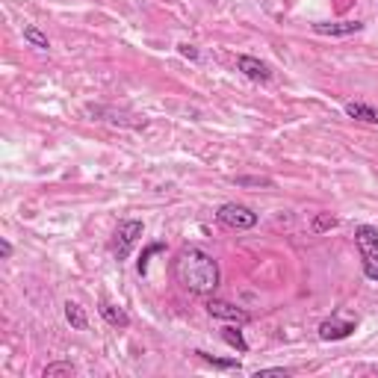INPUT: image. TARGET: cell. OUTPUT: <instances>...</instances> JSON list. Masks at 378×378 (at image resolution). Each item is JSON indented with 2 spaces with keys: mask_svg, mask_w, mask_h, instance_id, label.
Here are the masks:
<instances>
[{
  "mask_svg": "<svg viewBox=\"0 0 378 378\" xmlns=\"http://www.w3.org/2000/svg\"><path fill=\"white\" fill-rule=\"evenodd\" d=\"M172 278L181 290L210 298L219 281H222V272H219V263L213 254H207L204 248H195V245H184L172 260Z\"/></svg>",
  "mask_w": 378,
  "mask_h": 378,
  "instance_id": "6da1fadb",
  "label": "cell"
},
{
  "mask_svg": "<svg viewBox=\"0 0 378 378\" xmlns=\"http://www.w3.org/2000/svg\"><path fill=\"white\" fill-rule=\"evenodd\" d=\"M355 245H357V252H361L364 275L378 284V227L357 225L355 227Z\"/></svg>",
  "mask_w": 378,
  "mask_h": 378,
  "instance_id": "7a4b0ae2",
  "label": "cell"
},
{
  "mask_svg": "<svg viewBox=\"0 0 378 378\" xmlns=\"http://www.w3.org/2000/svg\"><path fill=\"white\" fill-rule=\"evenodd\" d=\"M142 231H145V225L139 222V219H124V222H118L115 234H113V257H115L118 263L131 257L133 245L139 243V236H142Z\"/></svg>",
  "mask_w": 378,
  "mask_h": 378,
  "instance_id": "3957f363",
  "label": "cell"
},
{
  "mask_svg": "<svg viewBox=\"0 0 378 378\" xmlns=\"http://www.w3.org/2000/svg\"><path fill=\"white\" fill-rule=\"evenodd\" d=\"M216 219H219V222H222L225 227H231V231H252V227L260 222V216H257L252 207L236 204V201L219 207V210H216Z\"/></svg>",
  "mask_w": 378,
  "mask_h": 378,
  "instance_id": "277c9868",
  "label": "cell"
},
{
  "mask_svg": "<svg viewBox=\"0 0 378 378\" xmlns=\"http://www.w3.org/2000/svg\"><path fill=\"white\" fill-rule=\"evenodd\" d=\"M207 313H210L213 320H225V322H236V325L252 322V313L231 302H222V298H207Z\"/></svg>",
  "mask_w": 378,
  "mask_h": 378,
  "instance_id": "5b68a950",
  "label": "cell"
},
{
  "mask_svg": "<svg viewBox=\"0 0 378 378\" xmlns=\"http://www.w3.org/2000/svg\"><path fill=\"white\" fill-rule=\"evenodd\" d=\"M355 328H357V320H343L340 313H334V316H328V320L320 325V340H346V337H352L355 334Z\"/></svg>",
  "mask_w": 378,
  "mask_h": 378,
  "instance_id": "8992f818",
  "label": "cell"
},
{
  "mask_svg": "<svg viewBox=\"0 0 378 378\" xmlns=\"http://www.w3.org/2000/svg\"><path fill=\"white\" fill-rule=\"evenodd\" d=\"M236 71L245 74L248 80H254V83H269V80H272L269 65L260 63L257 56H248V54H240V56H236Z\"/></svg>",
  "mask_w": 378,
  "mask_h": 378,
  "instance_id": "52a82bcc",
  "label": "cell"
},
{
  "mask_svg": "<svg viewBox=\"0 0 378 378\" xmlns=\"http://www.w3.org/2000/svg\"><path fill=\"white\" fill-rule=\"evenodd\" d=\"M364 21H316L313 24V33L320 36H352V33H361Z\"/></svg>",
  "mask_w": 378,
  "mask_h": 378,
  "instance_id": "ba28073f",
  "label": "cell"
},
{
  "mask_svg": "<svg viewBox=\"0 0 378 378\" xmlns=\"http://www.w3.org/2000/svg\"><path fill=\"white\" fill-rule=\"evenodd\" d=\"M346 115L355 122H366V124H378V107L364 104V101H349L346 104Z\"/></svg>",
  "mask_w": 378,
  "mask_h": 378,
  "instance_id": "9c48e42d",
  "label": "cell"
},
{
  "mask_svg": "<svg viewBox=\"0 0 378 378\" xmlns=\"http://www.w3.org/2000/svg\"><path fill=\"white\" fill-rule=\"evenodd\" d=\"M98 313H101V316H104V322H107V325H113V328H127V325H131V316H127V311H124V307H118V304L101 302Z\"/></svg>",
  "mask_w": 378,
  "mask_h": 378,
  "instance_id": "30bf717a",
  "label": "cell"
},
{
  "mask_svg": "<svg viewBox=\"0 0 378 378\" xmlns=\"http://www.w3.org/2000/svg\"><path fill=\"white\" fill-rule=\"evenodd\" d=\"M65 322L74 328V331H86L89 320H86V311L77 302H65Z\"/></svg>",
  "mask_w": 378,
  "mask_h": 378,
  "instance_id": "8fae6325",
  "label": "cell"
},
{
  "mask_svg": "<svg viewBox=\"0 0 378 378\" xmlns=\"http://www.w3.org/2000/svg\"><path fill=\"white\" fill-rule=\"evenodd\" d=\"M222 340L227 343V346H234L236 352H248V343H245V337H243V331L240 328H236V322H231V325H225L222 328Z\"/></svg>",
  "mask_w": 378,
  "mask_h": 378,
  "instance_id": "7c38bea8",
  "label": "cell"
},
{
  "mask_svg": "<svg viewBox=\"0 0 378 378\" xmlns=\"http://www.w3.org/2000/svg\"><path fill=\"white\" fill-rule=\"evenodd\" d=\"M195 355H198V357H201V361H204V364H210V366H216V370H243V364H240V361H236V357H227V361H225V357H213V355H207V352H201V349H198Z\"/></svg>",
  "mask_w": 378,
  "mask_h": 378,
  "instance_id": "4fadbf2b",
  "label": "cell"
},
{
  "mask_svg": "<svg viewBox=\"0 0 378 378\" xmlns=\"http://www.w3.org/2000/svg\"><path fill=\"white\" fill-rule=\"evenodd\" d=\"M24 42H27V45H33V47H38V51H47V47H51L47 36H45L36 24H27V27H24Z\"/></svg>",
  "mask_w": 378,
  "mask_h": 378,
  "instance_id": "5bb4252c",
  "label": "cell"
},
{
  "mask_svg": "<svg viewBox=\"0 0 378 378\" xmlns=\"http://www.w3.org/2000/svg\"><path fill=\"white\" fill-rule=\"evenodd\" d=\"M74 373H77V366H74L71 361H56V364H47L45 370H42L45 378H59V375H68V378H71Z\"/></svg>",
  "mask_w": 378,
  "mask_h": 378,
  "instance_id": "9a60e30c",
  "label": "cell"
},
{
  "mask_svg": "<svg viewBox=\"0 0 378 378\" xmlns=\"http://www.w3.org/2000/svg\"><path fill=\"white\" fill-rule=\"evenodd\" d=\"M160 252H166V243H151V245H148L145 252L139 254V260H136V272L145 275V272H148V263H151V257L160 254Z\"/></svg>",
  "mask_w": 378,
  "mask_h": 378,
  "instance_id": "2e32d148",
  "label": "cell"
},
{
  "mask_svg": "<svg viewBox=\"0 0 378 378\" xmlns=\"http://www.w3.org/2000/svg\"><path fill=\"white\" fill-rule=\"evenodd\" d=\"M340 225V219L331 216V213H316L313 216V222H311V231L313 234H325V231H331V227Z\"/></svg>",
  "mask_w": 378,
  "mask_h": 378,
  "instance_id": "e0dca14e",
  "label": "cell"
},
{
  "mask_svg": "<svg viewBox=\"0 0 378 378\" xmlns=\"http://www.w3.org/2000/svg\"><path fill=\"white\" fill-rule=\"evenodd\" d=\"M236 186H272L269 177H236Z\"/></svg>",
  "mask_w": 378,
  "mask_h": 378,
  "instance_id": "ac0fdd59",
  "label": "cell"
},
{
  "mask_svg": "<svg viewBox=\"0 0 378 378\" xmlns=\"http://www.w3.org/2000/svg\"><path fill=\"white\" fill-rule=\"evenodd\" d=\"M177 51H181V56H186V59H198V51H195V45H177Z\"/></svg>",
  "mask_w": 378,
  "mask_h": 378,
  "instance_id": "d6986e66",
  "label": "cell"
},
{
  "mask_svg": "<svg viewBox=\"0 0 378 378\" xmlns=\"http://www.w3.org/2000/svg\"><path fill=\"white\" fill-rule=\"evenodd\" d=\"M254 375H257V378H260V375H290V373H287V370H284V366H269V370H257Z\"/></svg>",
  "mask_w": 378,
  "mask_h": 378,
  "instance_id": "ffe728a7",
  "label": "cell"
},
{
  "mask_svg": "<svg viewBox=\"0 0 378 378\" xmlns=\"http://www.w3.org/2000/svg\"><path fill=\"white\" fill-rule=\"evenodd\" d=\"M0 254H3V260H9V257H12V243L0 240Z\"/></svg>",
  "mask_w": 378,
  "mask_h": 378,
  "instance_id": "44dd1931",
  "label": "cell"
}]
</instances>
